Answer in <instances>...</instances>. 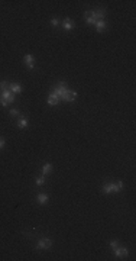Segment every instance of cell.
Listing matches in <instances>:
<instances>
[{"label": "cell", "instance_id": "6da1fadb", "mask_svg": "<svg viewBox=\"0 0 136 261\" xmlns=\"http://www.w3.org/2000/svg\"><path fill=\"white\" fill-rule=\"evenodd\" d=\"M13 100H15V96L10 92V89L0 92V103H2V106H7V103H12Z\"/></svg>", "mask_w": 136, "mask_h": 261}, {"label": "cell", "instance_id": "7a4b0ae2", "mask_svg": "<svg viewBox=\"0 0 136 261\" xmlns=\"http://www.w3.org/2000/svg\"><path fill=\"white\" fill-rule=\"evenodd\" d=\"M51 247H52V241L48 238H41L36 244V250H48Z\"/></svg>", "mask_w": 136, "mask_h": 261}, {"label": "cell", "instance_id": "3957f363", "mask_svg": "<svg viewBox=\"0 0 136 261\" xmlns=\"http://www.w3.org/2000/svg\"><path fill=\"white\" fill-rule=\"evenodd\" d=\"M65 90H68V89H67V84L61 81V83H58V86L54 89V92H52V93H54L57 97H59V99H61V96L64 94V92H65Z\"/></svg>", "mask_w": 136, "mask_h": 261}, {"label": "cell", "instance_id": "277c9868", "mask_svg": "<svg viewBox=\"0 0 136 261\" xmlns=\"http://www.w3.org/2000/svg\"><path fill=\"white\" fill-rule=\"evenodd\" d=\"M75 97H77V93L75 92H73V90H65L64 94L61 96V100H64V102H73V100H75Z\"/></svg>", "mask_w": 136, "mask_h": 261}, {"label": "cell", "instance_id": "5b68a950", "mask_svg": "<svg viewBox=\"0 0 136 261\" xmlns=\"http://www.w3.org/2000/svg\"><path fill=\"white\" fill-rule=\"evenodd\" d=\"M84 17H85V20H87V23L88 25H94L96 23V13H94V10H87L85 13H84Z\"/></svg>", "mask_w": 136, "mask_h": 261}, {"label": "cell", "instance_id": "8992f818", "mask_svg": "<svg viewBox=\"0 0 136 261\" xmlns=\"http://www.w3.org/2000/svg\"><path fill=\"white\" fill-rule=\"evenodd\" d=\"M127 254H129V251H127V248H125V247H117V248L115 250V255L119 257V258H123V257H126Z\"/></svg>", "mask_w": 136, "mask_h": 261}, {"label": "cell", "instance_id": "52a82bcc", "mask_svg": "<svg viewBox=\"0 0 136 261\" xmlns=\"http://www.w3.org/2000/svg\"><path fill=\"white\" fill-rule=\"evenodd\" d=\"M23 61H25V64L28 65V68H31V70H32V68L35 67V61H33V55H31V54L25 55Z\"/></svg>", "mask_w": 136, "mask_h": 261}, {"label": "cell", "instance_id": "ba28073f", "mask_svg": "<svg viewBox=\"0 0 136 261\" xmlns=\"http://www.w3.org/2000/svg\"><path fill=\"white\" fill-rule=\"evenodd\" d=\"M94 26H96V29H97L99 32H103V31H106V28H107V25H106L104 20H96Z\"/></svg>", "mask_w": 136, "mask_h": 261}, {"label": "cell", "instance_id": "9c48e42d", "mask_svg": "<svg viewBox=\"0 0 136 261\" xmlns=\"http://www.w3.org/2000/svg\"><path fill=\"white\" fill-rule=\"evenodd\" d=\"M62 28H64L65 31H71V29H74V22H73L71 19H65L64 23H62Z\"/></svg>", "mask_w": 136, "mask_h": 261}, {"label": "cell", "instance_id": "30bf717a", "mask_svg": "<svg viewBox=\"0 0 136 261\" xmlns=\"http://www.w3.org/2000/svg\"><path fill=\"white\" fill-rule=\"evenodd\" d=\"M36 200H38V203H39V205H45V203L48 202V194H45V193H41V194H38Z\"/></svg>", "mask_w": 136, "mask_h": 261}, {"label": "cell", "instance_id": "8fae6325", "mask_svg": "<svg viewBox=\"0 0 136 261\" xmlns=\"http://www.w3.org/2000/svg\"><path fill=\"white\" fill-rule=\"evenodd\" d=\"M59 100H61V99H59V97H57L54 93H51V94L48 96V103H49V104H58V103H59Z\"/></svg>", "mask_w": 136, "mask_h": 261}, {"label": "cell", "instance_id": "7c38bea8", "mask_svg": "<svg viewBox=\"0 0 136 261\" xmlns=\"http://www.w3.org/2000/svg\"><path fill=\"white\" fill-rule=\"evenodd\" d=\"M94 13H96V19H99V20H103L104 16H106V10L104 9H97V10H94Z\"/></svg>", "mask_w": 136, "mask_h": 261}, {"label": "cell", "instance_id": "4fadbf2b", "mask_svg": "<svg viewBox=\"0 0 136 261\" xmlns=\"http://www.w3.org/2000/svg\"><path fill=\"white\" fill-rule=\"evenodd\" d=\"M10 92H12V93H20V92H22L20 84H17V83H12V84H10Z\"/></svg>", "mask_w": 136, "mask_h": 261}, {"label": "cell", "instance_id": "5bb4252c", "mask_svg": "<svg viewBox=\"0 0 136 261\" xmlns=\"http://www.w3.org/2000/svg\"><path fill=\"white\" fill-rule=\"evenodd\" d=\"M51 170H52V165H51V164H45V165L42 167V173H43V176H48V174L51 173Z\"/></svg>", "mask_w": 136, "mask_h": 261}, {"label": "cell", "instance_id": "9a60e30c", "mask_svg": "<svg viewBox=\"0 0 136 261\" xmlns=\"http://www.w3.org/2000/svg\"><path fill=\"white\" fill-rule=\"evenodd\" d=\"M26 125H28V119H26L25 116H22V118L19 119V122H17V126H19V128H26Z\"/></svg>", "mask_w": 136, "mask_h": 261}, {"label": "cell", "instance_id": "2e32d148", "mask_svg": "<svg viewBox=\"0 0 136 261\" xmlns=\"http://www.w3.org/2000/svg\"><path fill=\"white\" fill-rule=\"evenodd\" d=\"M10 89V84L7 83V81H2L0 83V92H3V90H9Z\"/></svg>", "mask_w": 136, "mask_h": 261}, {"label": "cell", "instance_id": "e0dca14e", "mask_svg": "<svg viewBox=\"0 0 136 261\" xmlns=\"http://www.w3.org/2000/svg\"><path fill=\"white\" fill-rule=\"evenodd\" d=\"M123 187V183L119 181V183H113V191H120Z\"/></svg>", "mask_w": 136, "mask_h": 261}, {"label": "cell", "instance_id": "ac0fdd59", "mask_svg": "<svg viewBox=\"0 0 136 261\" xmlns=\"http://www.w3.org/2000/svg\"><path fill=\"white\" fill-rule=\"evenodd\" d=\"M35 183H36V186H42V184L45 183V176H39V177H36V179H35Z\"/></svg>", "mask_w": 136, "mask_h": 261}, {"label": "cell", "instance_id": "d6986e66", "mask_svg": "<svg viewBox=\"0 0 136 261\" xmlns=\"http://www.w3.org/2000/svg\"><path fill=\"white\" fill-rule=\"evenodd\" d=\"M103 191H104V193H110V191H113V183H111V184H104Z\"/></svg>", "mask_w": 136, "mask_h": 261}, {"label": "cell", "instance_id": "ffe728a7", "mask_svg": "<svg viewBox=\"0 0 136 261\" xmlns=\"http://www.w3.org/2000/svg\"><path fill=\"white\" fill-rule=\"evenodd\" d=\"M110 247H111L113 251H115V250L119 247V242H117V241H111V242H110Z\"/></svg>", "mask_w": 136, "mask_h": 261}, {"label": "cell", "instance_id": "44dd1931", "mask_svg": "<svg viewBox=\"0 0 136 261\" xmlns=\"http://www.w3.org/2000/svg\"><path fill=\"white\" fill-rule=\"evenodd\" d=\"M10 115H12V116H17V115H19V110H17V109H12V110H10Z\"/></svg>", "mask_w": 136, "mask_h": 261}, {"label": "cell", "instance_id": "7402d4cb", "mask_svg": "<svg viewBox=\"0 0 136 261\" xmlns=\"http://www.w3.org/2000/svg\"><path fill=\"white\" fill-rule=\"evenodd\" d=\"M51 23H52L54 26H57V25H59V20H58V19H52V20H51Z\"/></svg>", "mask_w": 136, "mask_h": 261}, {"label": "cell", "instance_id": "603a6c76", "mask_svg": "<svg viewBox=\"0 0 136 261\" xmlns=\"http://www.w3.org/2000/svg\"><path fill=\"white\" fill-rule=\"evenodd\" d=\"M3 147H5V138L0 137V148H3Z\"/></svg>", "mask_w": 136, "mask_h": 261}]
</instances>
